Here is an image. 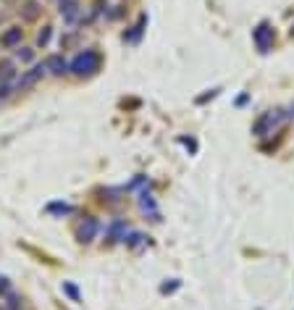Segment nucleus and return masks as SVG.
I'll list each match as a JSON object with an SVG mask.
<instances>
[{
    "label": "nucleus",
    "instance_id": "obj_1",
    "mask_svg": "<svg viewBox=\"0 0 294 310\" xmlns=\"http://www.w3.org/2000/svg\"><path fill=\"white\" fill-rule=\"evenodd\" d=\"M97 66H100V56H97L95 50H84V53H79V56L69 63V69L74 71V74H79V77H84V74H95Z\"/></svg>",
    "mask_w": 294,
    "mask_h": 310
},
{
    "label": "nucleus",
    "instance_id": "obj_2",
    "mask_svg": "<svg viewBox=\"0 0 294 310\" xmlns=\"http://www.w3.org/2000/svg\"><path fill=\"white\" fill-rule=\"evenodd\" d=\"M45 71H48V69H45V63H37V66H32L29 71H26V74H21V77L16 79V87H18V89H26V87L37 84V81L42 79Z\"/></svg>",
    "mask_w": 294,
    "mask_h": 310
},
{
    "label": "nucleus",
    "instance_id": "obj_3",
    "mask_svg": "<svg viewBox=\"0 0 294 310\" xmlns=\"http://www.w3.org/2000/svg\"><path fill=\"white\" fill-rule=\"evenodd\" d=\"M271 42H273V29H271L268 24H260V26L255 29V45L265 53V50L271 48Z\"/></svg>",
    "mask_w": 294,
    "mask_h": 310
},
{
    "label": "nucleus",
    "instance_id": "obj_4",
    "mask_svg": "<svg viewBox=\"0 0 294 310\" xmlns=\"http://www.w3.org/2000/svg\"><path fill=\"white\" fill-rule=\"evenodd\" d=\"M97 232H100V224L95 221V218H84V224L79 226V242H92L97 236Z\"/></svg>",
    "mask_w": 294,
    "mask_h": 310
},
{
    "label": "nucleus",
    "instance_id": "obj_5",
    "mask_svg": "<svg viewBox=\"0 0 294 310\" xmlns=\"http://www.w3.org/2000/svg\"><path fill=\"white\" fill-rule=\"evenodd\" d=\"M45 69H48L50 74L61 77V74H66V71H69V61L63 56H50L48 61H45Z\"/></svg>",
    "mask_w": 294,
    "mask_h": 310
},
{
    "label": "nucleus",
    "instance_id": "obj_6",
    "mask_svg": "<svg viewBox=\"0 0 294 310\" xmlns=\"http://www.w3.org/2000/svg\"><path fill=\"white\" fill-rule=\"evenodd\" d=\"M61 16L69 24L76 21V16H79V3H76V0H61Z\"/></svg>",
    "mask_w": 294,
    "mask_h": 310
},
{
    "label": "nucleus",
    "instance_id": "obj_7",
    "mask_svg": "<svg viewBox=\"0 0 294 310\" xmlns=\"http://www.w3.org/2000/svg\"><path fill=\"white\" fill-rule=\"evenodd\" d=\"M21 34H24L21 26H11V29L0 37V45H3V48H16V45L21 42Z\"/></svg>",
    "mask_w": 294,
    "mask_h": 310
},
{
    "label": "nucleus",
    "instance_id": "obj_8",
    "mask_svg": "<svg viewBox=\"0 0 294 310\" xmlns=\"http://www.w3.org/2000/svg\"><path fill=\"white\" fill-rule=\"evenodd\" d=\"M273 124H276V116H273V113H265V116L260 118V121L255 124V134H260V137H263V134L268 132Z\"/></svg>",
    "mask_w": 294,
    "mask_h": 310
},
{
    "label": "nucleus",
    "instance_id": "obj_9",
    "mask_svg": "<svg viewBox=\"0 0 294 310\" xmlns=\"http://www.w3.org/2000/svg\"><path fill=\"white\" fill-rule=\"evenodd\" d=\"M16 77V63L13 61H0V79L8 81Z\"/></svg>",
    "mask_w": 294,
    "mask_h": 310
},
{
    "label": "nucleus",
    "instance_id": "obj_10",
    "mask_svg": "<svg viewBox=\"0 0 294 310\" xmlns=\"http://www.w3.org/2000/svg\"><path fill=\"white\" fill-rule=\"evenodd\" d=\"M48 211L50 213H55V216H69L74 208L71 205H66V203H53V205H48Z\"/></svg>",
    "mask_w": 294,
    "mask_h": 310
},
{
    "label": "nucleus",
    "instance_id": "obj_11",
    "mask_svg": "<svg viewBox=\"0 0 294 310\" xmlns=\"http://www.w3.org/2000/svg\"><path fill=\"white\" fill-rule=\"evenodd\" d=\"M63 292H66V295L74 300V303H79V300H81V295H79V289L76 287H74L71 284V281H63Z\"/></svg>",
    "mask_w": 294,
    "mask_h": 310
},
{
    "label": "nucleus",
    "instance_id": "obj_12",
    "mask_svg": "<svg viewBox=\"0 0 294 310\" xmlns=\"http://www.w3.org/2000/svg\"><path fill=\"white\" fill-rule=\"evenodd\" d=\"M142 26H145V16L140 19V24H137L134 29H132V34H126V42H137V40H140V34H142Z\"/></svg>",
    "mask_w": 294,
    "mask_h": 310
},
{
    "label": "nucleus",
    "instance_id": "obj_13",
    "mask_svg": "<svg viewBox=\"0 0 294 310\" xmlns=\"http://www.w3.org/2000/svg\"><path fill=\"white\" fill-rule=\"evenodd\" d=\"M34 58V53L29 50V48H18L16 50V61H21V63H29Z\"/></svg>",
    "mask_w": 294,
    "mask_h": 310
},
{
    "label": "nucleus",
    "instance_id": "obj_14",
    "mask_svg": "<svg viewBox=\"0 0 294 310\" xmlns=\"http://www.w3.org/2000/svg\"><path fill=\"white\" fill-rule=\"evenodd\" d=\"M50 37H53V29H50V26H42V32L37 34V42H40L42 48H45V45L50 42Z\"/></svg>",
    "mask_w": 294,
    "mask_h": 310
},
{
    "label": "nucleus",
    "instance_id": "obj_15",
    "mask_svg": "<svg viewBox=\"0 0 294 310\" xmlns=\"http://www.w3.org/2000/svg\"><path fill=\"white\" fill-rule=\"evenodd\" d=\"M126 244H132V247H140V244L145 242V236L142 234H132V236H129V239H124Z\"/></svg>",
    "mask_w": 294,
    "mask_h": 310
},
{
    "label": "nucleus",
    "instance_id": "obj_16",
    "mask_svg": "<svg viewBox=\"0 0 294 310\" xmlns=\"http://www.w3.org/2000/svg\"><path fill=\"white\" fill-rule=\"evenodd\" d=\"M8 310H21V303H18V297L16 295H8Z\"/></svg>",
    "mask_w": 294,
    "mask_h": 310
},
{
    "label": "nucleus",
    "instance_id": "obj_17",
    "mask_svg": "<svg viewBox=\"0 0 294 310\" xmlns=\"http://www.w3.org/2000/svg\"><path fill=\"white\" fill-rule=\"evenodd\" d=\"M37 11H40V8H37V3H34V0H29V3H26V19H34Z\"/></svg>",
    "mask_w": 294,
    "mask_h": 310
},
{
    "label": "nucleus",
    "instance_id": "obj_18",
    "mask_svg": "<svg viewBox=\"0 0 294 310\" xmlns=\"http://www.w3.org/2000/svg\"><path fill=\"white\" fill-rule=\"evenodd\" d=\"M11 84H0V97H8V95H11Z\"/></svg>",
    "mask_w": 294,
    "mask_h": 310
},
{
    "label": "nucleus",
    "instance_id": "obj_19",
    "mask_svg": "<svg viewBox=\"0 0 294 310\" xmlns=\"http://www.w3.org/2000/svg\"><path fill=\"white\" fill-rule=\"evenodd\" d=\"M8 292V279H0V295H5Z\"/></svg>",
    "mask_w": 294,
    "mask_h": 310
},
{
    "label": "nucleus",
    "instance_id": "obj_20",
    "mask_svg": "<svg viewBox=\"0 0 294 310\" xmlns=\"http://www.w3.org/2000/svg\"><path fill=\"white\" fill-rule=\"evenodd\" d=\"M0 310H3V308H0Z\"/></svg>",
    "mask_w": 294,
    "mask_h": 310
}]
</instances>
